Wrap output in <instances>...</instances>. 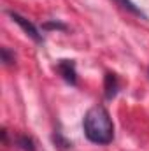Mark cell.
<instances>
[{
    "mask_svg": "<svg viewBox=\"0 0 149 151\" xmlns=\"http://www.w3.org/2000/svg\"><path fill=\"white\" fill-rule=\"evenodd\" d=\"M116 2H117L123 9H126L128 12H132V14H135V16H139V18H144V19H146V14H144L137 5H135V2H132V0H116Z\"/></svg>",
    "mask_w": 149,
    "mask_h": 151,
    "instance_id": "cell-5",
    "label": "cell"
},
{
    "mask_svg": "<svg viewBox=\"0 0 149 151\" xmlns=\"http://www.w3.org/2000/svg\"><path fill=\"white\" fill-rule=\"evenodd\" d=\"M0 56H2V62L5 65H14L16 63V56H14V53L9 47H2L0 49Z\"/></svg>",
    "mask_w": 149,
    "mask_h": 151,
    "instance_id": "cell-7",
    "label": "cell"
},
{
    "mask_svg": "<svg viewBox=\"0 0 149 151\" xmlns=\"http://www.w3.org/2000/svg\"><path fill=\"white\" fill-rule=\"evenodd\" d=\"M18 146L23 151H35V142H34V139L28 137V135H19V137H18Z\"/></svg>",
    "mask_w": 149,
    "mask_h": 151,
    "instance_id": "cell-6",
    "label": "cell"
},
{
    "mask_svg": "<svg viewBox=\"0 0 149 151\" xmlns=\"http://www.w3.org/2000/svg\"><path fill=\"white\" fill-rule=\"evenodd\" d=\"M53 141H54V144H56L58 148H65V150H67V148H72V142H69L67 139H63L60 132H56V134L53 135Z\"/></svg>",
    "mask_w": 149,
    "mask_h": 151,
    "instance_id": "cell-8",
    "label": "cell"
},
{
    "mask_svg": "<svg viewBox=\"0 0 149 151\" xmlns=\"http://www.w3.org/2000/svg\"><path fill=\"white\" fill-rule=\"evenodd\" d=\"M9 16H11V19H12L16 25H19V27H21V30H23L28 37H32L35 42H42V40H44L42 35L39 34L37 27H35L32 21H28L27 18H23L21 14H18V12H14V11H9Z\"/></svg>",
    "mask_w": 149,
    "mask_h": 151,
    "instance_id": "cell-2",
    "label": "cell"
},
{
    "mask_svg": "<svg viewBox=\"0 0 149 151\" xmlns=\"http://www.w3.org/2000/svg\"><path fill=\"white\" fill-rule=\"evenodd\" d=\"M56 72L62 76V79L69 84L75 86L77 84V70H75V62L74 60H58L56 63Z\"/></svg>",
    "mask_w": 149,
    "mask_h": 151,
    "instance_id": "cell-3",
    "label": "cell"
},
{
    "mask_svg": "<svg viewBox=\"0 0 149 151\" xmlns=\"http://www.w3.org/2000/svg\"><path fill=\"white\" fill-rule=\"evenodd\" d=\"M82 130L93 144H109L114 139V123L104 106L90 107L82 118Z\"/></svg>",
    "mask_w": 149,
    "mask_h": 151,
    "instance_id": "cell-1",
    "label": "cell"
},
{
    "mask_svg": "<svg viewBox=\"0 0 149 151\" xmlns=\"http://www.w3.org/2000/svg\"><path fill=\"white\" fill-rule=\"evenodd\" d=\"M104 90H105V99L111 100L117 95V90H119V83H117V77L112 72H107L104 77Z\"/></svg>",
    "mask_w": 149,
    "mask_h": 151,
    "instance_id": "cell-4",
    "label": "cell"
},
{
    "mask_svg": "<svg viewBox=\"0 0 149 151\" xmlns=\"http://www.w3.org/2000/svg\"><path fill=\"white\" fill-rule=\"evenodd\" d=\"M44 28H58V30H67V27L63 23H58V21H53V23H46Z\"/></svg>",
    "mask_w": 149,
    "mask_h": 151,
    "instance_id": "cell-9",
    "label": "cell"
}]
</instances>
